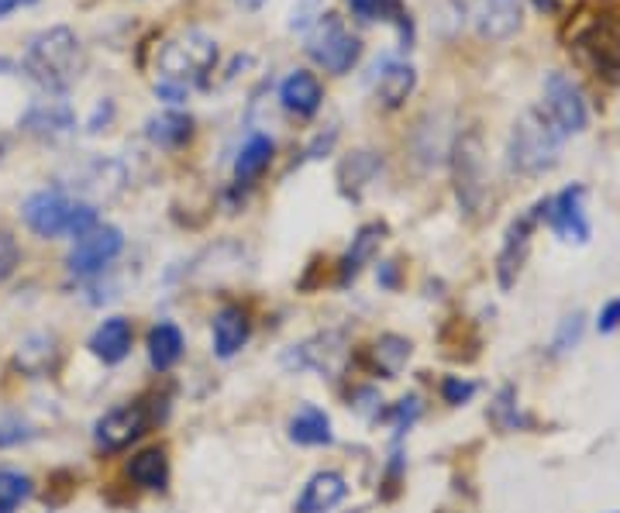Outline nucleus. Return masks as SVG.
I'll return each mask as SVG.
<instances>
[{
    "mask_svg": "<svg viewBox=\"0 0 620 513\" xmlns=\"http://www.w3.org/2000/svg\"><path fill=\"white\" fill-rule=\"evenodd\" d=\"M128 479L142 490H165L169 482V459L162 448H146L128 462Z\"/></svg>",
    "mask_w": 620,
    "mask_h": 513,
    "instance_id": "nucleus-28",
    "label": "nucleus"
},
{
    "mask_svg": "<svg viewBox=\"0 0 620 513\" xmlns=\"http://www.w3.org/2000/svg\"><path fill=\"white\" fill-rule=\"evenodd\" d=\"M32 438H39V427L21 424L14 417H0V448H14V445H24Z\"/></svg>",
    "mask_w": 620,
    "mask_h": 513,
    "instance_id": "nucleus-36",
    "label": "nucleus"
},
{
    "mask_svg": "<svg viewBox=\"0 0 620 513\" xmlns=\"http://www.w3.org/2000/svg\"><path fill=\"white\" fill-rule=\"evenodd\" d=\"M349 359V334L345 331H321L314 338L300 341L284 355L287 368L297 373H321V376H338Z\"/></svg>",
    "mask_w": 620,
    "mask_h": 513,
    "instance_id": "nucleus-8",
    "label": "nucleus"
},
{
    "mask_svg": "<svg viewBox=\"0 0 620 513\" xmlns=\"http://www.w3.org/2000/svg\"><path fill=\"white\" fill-rule=\"evenodd\" d=\"M21 70L32 76L42 90L49 94H66L83 73V42L73 28L52 24L39 32L24 49Z\"/></svg>",
    "mask_w": 620,
    "mask_h": 513,
    "instance_id": "nucleus-1",
    "label": "nucleus"
},
{
    "mask_svg": "<svg viewBox=\"0 0 620 513\" xmlns=\"http://www.w3.org/2000/svg\"><path fill=\"white\" fill-rule=\"evenodd\" d=\"M414 345L404 334H383L376 345L370 349V368L383 380H397L404 373V365L410 362Z\"/></svg>",
    "mask_w": 620,
    "mask_h": 513,
    "instance_id": "nucleus-23",
    "label": "nucleus"
},
{
    "mask_svg": "<svg viewBox=\"0 0 620 513\" xmlns=\"http://www.w3.org/2000/svg\"><path fill=\"white\" fill-rule=\"evenodd\" d=\"M472 396H475V383H469L462 376H445L441 380V400L448 407H462V404L472 400Z\"/></svg>",
    "mask_w": 620,
    "mask_h": 513,
    "instance_id": "nucleus-37",
    "label": "nucleus"
},
{
    "mask_svg": "<svg viewBox=\"0 0 620 513\" xmlns=\"http://www.w3.org/2000/svg\"><path fill=\"white\" fill-rule=\"evenodd\" d=\"M131 341H135V331H131V321L128 318H107L87 341V349L94 359H100L104 365H118L131 355Z\"/></svg>",
    "mask_w": 620,
    "mask_h": 513,
    "instance_id": "nucleus-18",
    "label": "nucleus"
},
{
    "mask_svg": "<svg viewBox=\"0 0 620 513\" xmlns=\"http://www.w3.org/2000/svg\"><path fill=\"white\" fill-rule=\"evenodd\" d=\"M21 263V248L11 232H0V282H4Z\"/></svg>",
    "mask_w": 620,
    "mask_h": 513,
    "instance_id": "nucleus-38",
    "label": "nucleus"
},
{
    "mask_svg": "<svg viewBox=\"0 0 620 513\" xmlns=\"http://www.w3.org/2000/svg\"><path fill=\"white\" fill-rule=\"evenodd\" d=\"M146 138L156 149H183L193 138V118L183 110H177V107L152 114V118L146 121Z\"/></svg>",
    "mask_w": 620,
    "mask_h": 513,
    "instance_id": "nucleus-22",
    "label": "nucleus"
},
{
    "mask_svg": "<svg viewBox=\"0 0 620 513\" xmlns=\"http://www.w3.org/2000/svg\"><path fill=\"white\" fill-rule=\"evenodd\" d=\"M562 152V135L548 121V114L542 107L524 110L514 121L511 141H506V162L521 177H542L548 169L558 165Z\"/></svg>",
    "mask_w": 620,
    "mask_h": 513,
    "instance_id": "nucleus-2",
    "label": "nucleus"
},
{
    "mask_svg": "<svg viewBox=\"0 0 620 513\" xmlns=\"http://www.w3.org/2000/svg\"><path fill=\"white\" fill-rule=\"evenodd\" d=\"M380 282H383L386 290H397V287H400L397 263H383V266H380Z\"/></svg>",
    "mask_w": 620,
    "mask_h": 513,
    "instance_id": "nucleus-42",
    "label": "nucleus"
},
{
    "mask_svg": "<svg viewBox=\"0 0 620 513\" xmlns=\"http://www.w3.org/2000/svg\"><path fill=\"white\" fill-rule=\"evenodd\" d=\"M600 334H613L620 328V297H613L603 310H600V321H597Z\"/></svg>",
    "mask_w": 620,
    "mask_h": 513,
    "instance_id": "nucleus-40",
    "label": "nucleus"
},
{
    "mask_svg": "<svg viewBox=\"0 0 620 513\" xmlns=\"http://www.w3.org/2000/svg\"><path fill=\"white\" fill-rule=\"evenodd\" d=\"M490 420H493L496 431H503V435H511V431H517V427L531 424V420L521 414V407H517V389H514V386H503V389L496 393V400L490 404Z\"/></svg>",
    "mask_w": 620,
    "mask_h": 513,
    "instance_id": "nucleus-30",
    "label": "nucleus"
},
{
    "mask_svg": "<svg viewBox=\"0 0 620 513\" xmlns=\"http://www.w3.org/2000/svg\"><path fill=\"white\" fill-rule=\"evenodd\" d=\"M542 221H548V227L562 242L586 245L589 235H594V227H589V217H586V186L573 183L558 196H545V217Z\"/></svg>",
    "mask_w": 620,
    "mask_h": 513,
    "instance_id": "nucleus-11",
    "label": "nucleus"
},
{
    "mask_svg": "<svg viewBox=\"0 0 620 513\" xmlns=\"http://www.w3.org/2000/svg\"><path fill=\"white\" fill-rule=\"evenodd\" d=\"M417 87V70L407 60H386L380 83H376V97L386 110H397L407 104V97Z\"/></svg>",
    "mask_w": 620,
    "mask_h": 513,
    "instance_id": "nucleus-21",
    "label": "nucleus"
},
{
    "mask_svg": "<svg viewBox=\"0 0 620 513\" xmlns=\"http://www.w3.org/2000/svg\"><path fill=\"white\" fill-rule=\"evenodd\" d=\"M386 238V224L373 221V224H362L359 235L352 238V248L342 255V263H338V287H349V282L359 279V272L376 259V252Z\"/></svg>",
    "mask_w": 620,
    "mask_h": 513,
    "instance_id": "nucleus-15",
    "label": "nucleus"
},
{
    "mask_svg": "<svg viewBox=\"0 0 620 513\" xmlns=\"http://www.w3.org/2000/svg\"><path fill=\"white\" fill-rule=\"evenodd\" d=\"M156 66L162 79L183 83V87H193V83L201 87L217 66V42L207 32H201V28H190V32H180L162 42V49L156 52Z\"/></svg>",
    "mask_w": 620,
    "mask_h": 513,
    "instance_id": "nucleus-3",
    "label": "nucleus"
},
{
    "mask_svg": "<svg viewBox=\"0 0 620 513\" xmlns=\"http://www.w3.org/2000/svg\"><path fill=\"white\" fill-rule=\"evenodd\" d=\"M524 21V0H483L479 8V35L490 42H506Z\"/></svg>",
    "mask_w": 620,
    "mask_h": 513,
    "instance_id": "nucleus-20",
    "label": "nucleus"
},
{
    "mask_svg": "<svg viewBox=\"0 0 620 513\" xmlns=\"http://www.w3.org/2000/svg\"><path fill=\"white\" fill-rule=\"evenodd\" d=\"M404 479H407V459H404V438L397 435V438H393V448H389L386 469H383V490H380V496L383 500H397L400 490H404Z\"/></svg>",
    "mask_w": 620,
    "mask_h": 513,
    "instance_id": "nucleus-31",
    "label": "nucleus"
},
{
    "mask_svg": "<svg viewBox=\"0 0 620 513\" xmlns=\"http://www.w3.org/2000/svg\"><path fill=\"white\" fill-rule=\"evenodd\" d=\"M603 83H620V14H594L569 45Z\"/></svg>",
    "mask_w": 620,
    "mask_h": 513,
    "instance_id": "nucleus-5",
    "label": "nucleus"
},
{
    "mask_svg": "<svg viewBox=\"0 0 620 513\" xmlns=\"http://www.w3.org/2000/svg\"><path fill=\"white\" fill-rule=\"evenodd\" d=\"M545 217V201L534 204L527 214H521L517 221H511V227H506V238H503V248L496 255V279L503 290H511L524 263H527V252H531V235L534 227H538V221Z\"/></svg>",
    "mask_w": 620,
    "mask_h": 513,
    "instance_id": "nucleus-13",
    "label": "nucleus"
},
{
    "mask_svg": "<svg viewBox=\"0 0 620 513\" xmlns=\"http://www.w3.org/2000/svg\"><path fill=\"white\" fill-rule=\"evenodd\" d=\"M579 338H582V313H569V318L558 324V334L552 341V352L555 355H566L569 349L579 345Z\"/></svg>",
    "mask_w": 620,
    "mask_h": 513,
    "instance_id": "nucleus-35",
    "label": "nucleus"
},
{
    "mask_svg": "<svg viewBox=\"0 0 620 513\" xmlns=\"http://www.w3.org/2000/svg\"><path fill=\"white\" fill-rule=\"evenodd\" d=\"M52 355H55V341L45 338V334H39V338L24 341V345H21V352H18V365L24 368V373L39 376V373H45V365H52Z\"/></svg>",
    "mask_w": 620,
    "mask_h": 513,
    "instance_id": "nucleus-32",
    "label": "nucleus"
},
{
    "mask_svg": "<svg viewBox=\"0 0 620 513\" xmlns=\"http://www.w3.org/2000/svg\"><path fill=\"white\" fill-rule=\"evenodd\" d=\"M448 162H452V186H456V201L459 207L475 217L487 204V149H483V135L475 128L462 131L452 149H448Z\"/></svg>",
    "mask_w": 620,
    "mask_h": 513,
    "instance_id": "nucleus-4",
    "label": "nucleus"
},
{
    "mask_svg": "<svg viewBox=\"0 0 620 513\" xmlns=\"http://www.w3.org/2000/svg\"><path fill=\"white\" fill-rule=\"evenodd\" d=\"M349 496V482L338 472H318L307 479V487L297 500V513H331L338 503Z\"/></svg>",
    "mask_w": 620,
    "mask_h": 513,
    "instance_id": "nucleus-19",
    "label": "nucleus"
},
{
    "mask_svg": "<svg viewBox=\"0 0 620 513\" xmlns=\"http://www.w3.org/2000/svg\"><path fill=\"white\" fill-rule=\"evenodd\" d=\"M235 4H238L242 11H259V8L266 4V0H235Z\"/></svg>",
    "mask_w": 620,
    "mask_h": 513,
    "instance_id": "nucleus-44",
    "label": "nucleus"
},
{
    "mask_svg": "<svg viewBox=\"0 0 620 513\" xmlns=\"http://www.w3.org/2000/svg\"><path fill=\"white\" fill-rule=\"evenodd\" d=\"M349 8L359 21H393V24H400V32L414 35V24H410V14L404 11L400 0H349Z\"/></svg>",
    "mask_w": 620,
    "mask_h": 513,
    "instance_id": "nucleus-29",
    "label": "nucleus"
},
{
    "mask_svg": "<svg viewBox=\"0 0 620 513\" xmlns=\"http://www.w3.org/2000/svg\"><path fill=\"white\" fill-rule=\"evenodd\" d=\"M383 169V159L376 152H352L342 165H338V183H342V193L359 201L362 190L370 186Z\"/></svg>",
    "mask_w": 620,
    "mask_h": 513,
    "instance_id": "nucleus-27",
    "label": "nucleus"
},
{
    "mask_svg": "<svg viewBox=\"0 0 620 513\" xmlns=\"http://www.w3.org/2000/svg\"><path fill=\"white\" fill-rule=\"evenodd\" d=\"M183 331L173 324V321H159L152 331H149V362L156 373H169L180 359H183Z\"/></svg>",
    "mask_w": 620,
    "mask_h": 513,
    "instance_id": "nucleus-25",
    "label": "nucleus"
},
{
    "mask_svg": "<svg viewBox=\"0 0 620 513\" xmlns=\"http://www.w3.org/2000/svg\"><path fill=\"white\" fill-rule=\"evenodd\" d=\"M613 513H620V510H613Z\"/></svg>",
    "mask_w": 620,
    "mask_h": 513,
    "instance_id": "nucleus-47",
    "label": "nucleus"
},
{
    "mask_svg": "<svg viewBox=\"0 0 620 513\" xmlns=\"http://www.w3.org/2000/svg\"><path fill=\"white\" fill-rule=\"evenodd\" d=\"M534 4H538L542 11H558V0H534Z\"/></svg>",
    "mask_w": 620,
    "mask_h": 513,
    "instance_id": "nucleus-45",
    "label": "nucleus"
},
{
    "mask_svg": "<svg viewBox=\"0 0 620 513\" xmlns=\"http://www.w3.org/2000/svg\"><path fill=\"white\" fill-rule=\"evenodd\" d=\"M8 152V146H4V138H0V156H4Z\"/></svg>",
    "mask_w": 620,
    "mask_h": 513,
    "instance_id": "nucleus-46",
    "label": "nucleus"
},
{
    "mask_svg": "<svg viewBox=\"0 0 620 513\" xmlns=\"http://www.w3.org/2000/svg\"><path fill=\"white\" fill-rule=\"evenodd\" d=\"M290 441L297 445H307V448H321V445H331L334 435H331V417L314 407V404H303L293 417H290Z\"/></svg>",
    "mask_w": 620,
    "mask_h": 513,
    "instance_id": "nucleus-26",
    "label": "nucleus"
},
{
    "mask_svg": "<svg viewBox=\"0 0 620 513\" xmlns=\"http://www.w3.org/2000/svg\"><path fill=\"white\" fill-rule=\"evenodd\" d=\"M279 104H284L297 118H314L324 104L321 79L307 70H293L284 83H279Z\"/></svg>",
    "mask_w": 620,
    "mask_h": 513,
    "instance_id": "nucleus-16",
    "label": "nucleus"
},
{
    "mask_svg": "<svg viewBox=\"0 0 620 513\" xmlns=\"http://www.w3.org/2000/svg\"><path fill=\"white\" fill-rule=\"evenodd\" d=\"M73 196H66L63 186L39 190L21 204V217L39 238H60L70 235V214H73Z\"/></svg>",
    "mask_w": 620,
    "mask_h": 513,
    "instance_id": "nucleus-12",
    "label": "nucleus"
},
{
    "mask_svg": "<svg viewBox=\"0 0 620 513\" xmlns=\"http://www.w3.org/2000/svg\"><path fill=\"white\" fill-rule=\"evenodd\" d=\"M542 110L548 114V121L555 125V131L562 138L579 135L589 125V107L586 97L576 83L566 73H548L545 76V87H542Z\"/></svg>",
    "mask_w": 620,
    "mask_h": 513,
    "instance_id": "nucleus-7",
    "label": "nucleus"
},
{
    "mask_svg": "<svg viewBox=\"0 0 620 513\" xmlns=\"http://www.w3.org/2000/svg\"><path fill=\"white\" fill-rule=\"evenodd\" d=\"M420 414H425V404H420V396H404V400H400V404H393L389 410H380V417L389 420V424H393V431H397L400 438L410 431L414 420H417Z\"/></svg>",
    "mask_w": 620,
    "mask_h": 513,
    "instance_id": "nucleus-34",
    "label": "nucleus"
},
{
    "mask_svg": "<svg viewBox=\"0 0 620 513\" xmlns=\"http://www.w3.org/2000/svg\"><path fill=\"white\" fill-rule=\"evenodd\" d=\"M152 410L146 400H135V404H125V407H115L107 410L97 424H94V441L100 451H121L128 445H135L149 431L152 424Z\"/></svg>",
    "mask_w": 620,
    "mask_h": 513,
    "instance_id": "nucleus-10",
    "label": "nucleus"
},
{
    "mask_svg": "<svg viewBox=\"0 0 620 513\" xmlns=\"http://www.w3.org/2000/svg\"><path fill=\"white\" fill-rule=\"evenodd\" d=\"M252 334V321H248V310L238 303H224L214 313V352L217 359H235L245 341Z\"/></svg>",
    "mask_w": 620,
    "mask_h": 513,
    "instance_id": "nucleus-17",
    "label": "nucleus"
},
{
    "mask_svg": "<svg viewBox=\"0 0 620 513\" xmlns=\"http://www.w3.org/2000/svg\"><path fill=\"white\" fill-rule=\"evenodd\" d=\"M28 4H35V0H0V18H8L11 11L28 8Z\"/></svg>",
    "mask_w": 620,
    "mask_h": 513,
    "instance_id": "nucleus-43",
    "label": "nucleus"
},
{
    "mask_svg": "<svg viewBox=\"0 0 620 513\" xmlns=\"http://www.w3.org/2000/svg\"><path fill=\"white\" fill-rule=\"evenodd\" d=\"M21 128L35 138H63L76 128V118H73V107L66 100L45 97V100H35L24 110Z\"/></svg>",
    "mask_w": 620,
    "mask_h": 513,
    "instance_id": "nucleus-14",
    "label": "nucleus"
},
{
    "mask_svg": "<svg viewBox=\"0 0 620 513\" xmlns=\"http://www.w3.org/2000/svg\"><path fill=\"white\" fill-rule=\"evenodd\" d=\"M125 252V235L115 224H97L94 232L79 235L66 255V266L73 276H97Z\"/></svg>",
    "mask_w": 620,
    "mask_h": 513,
    "instance_id": "nucleus-9",
    "label": "nucleus"
},
{
    "mask_svg": "<svg viewBox=\"0 0 620 513\" xmlns=\"http://www.w3.org/2000/svg\"><path fill=\"white\" fill-rule=\"evenodd\" d=\"M110 118H115V104H110V100H100L97 110H94V118H90V125H87V131H100V121L107 125Z\"/></svg>",
    "mask_w": 620,
    "mask_h": 513,
    "instance_id": "nucleus-41",
    "label": "nucleus"
},
{
    "mask_svg": "<svg viewBox=\"0 0 620 513\" xmlns=\"http://www.w3.org/2000/svg\"><path fill=\"white\" fill-rule=\"evenodd\" d=\"M28 496H32V479L11 469H0V513L18 510Z\"/></svg>",
    "mask_w": 620,
    "mask_h": 513,
    "instance_id": "nucleus-33",
    "label": "nucleus"
},
{
    "mask_svg": "<svg viewBox=\"0 0 620 513\" xmlns=\"http://www.w3.org/2000/svg\"><path fill=\"white\" fill-rule=\"evenodd\" d=\"M307 55L314 60L324 73L345 76L362 60V42L352 35L345 21L338 14H321L314 28L307 32Z\"/></svg>",
    "mask_w": 620,
    "mask_h": 513,
    "instance_id": "nucleus-6",
    "label": "nucleus"
},
{
    "mask_svg": "<svg viewBox=\"0 0 620 513\" xmlns=\"http://www.w3.org/2000/svg\"><path fill=\"white\" fill-rule=\"evenodd\" d=\"M272 152H276V146H272L269 135H252L245 146H242L238 159H235V186L248 190L252 183H256L266 173V169H269Z\"/></svg>",
    "mask_w": 620,
    "mask_h": 513,
    "instance_id": "nucleus-24",
    "label": "nucleus"
},
{
    "mask_svg": "<svg viewBox=\"0 0 620 513\" xmlns=\"http://www.w3.org/2000/svg\"><path fill=\"white\" fill-rule=\"evenodd\" d=\"M156 97L173 104V107H183L190 100V87H183V83H173V79H159L156 83Z\"/></svg>",
    "mask_w": 620,
    "mask_h": 513,
    "instance_id": "nucleus-39",
    "label": "nucleus"
}]
</instances>
